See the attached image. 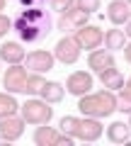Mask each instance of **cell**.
<instances>
[{"label": "cell", "mask_w": 131, "mask_h": 146, "mask_svg": "<svg viewBox=\"0 0 131 146\" xmlns=\"http://www.w3.org/2000/svg\"><path fill=\"white\" fill-rule=\"evenodd\" d=\"M34 144L37 146H58V139H61V129L56 127H49V124H37L34 129Z\"/></svg>", "instance_id": "cell-13"}, {"label": "cell", "mask_w": 131, "mask_h": 146, "mask_svg": "<svg viewBox=\"0 0 131 146\" xmlns=\"http://www.w3.org/2000/svg\"><path fill=\"white\" fill-rule=\"evenodd\" d=\"M78 110L88 117H100V119H105V117H109V115L117 112V95L109 88L97 90V93H88L83 98H78Z\"/></svg>", "instance_id": "cell-2"}, {"label": "cell", "mask_w": 131, "mask_h": 146, "mask_svg": "<svg viewBox=\"0 0 131 146\" xmlns=\"http://www.w3.org/2000/svg\"><path fill=\"white\" fill-rule=\"evenodd\" d=\"M75 5L80 7V10H85V12H97L100 10V5H102V0H75Z\"/></svg>", "instance_id": "cell-26"}, {"label": "cell", "mask_w": 131, "mask_h": 146, "mask_svg": "<svg viewBox=\"0 0 131 146\" xmlns=\"http://www.w3.org/2000/svg\"><path fill=\"white\" fill-rule=\"evenodd\" d=\"M129 36H126L124 29H107L105 32V46L109 49V51H124V46L129 42H126Z\"/></svg>", "instance_id": "cell-18"}, {"label": "cell", "mask_w": 131, "mask_h": 146, "mask_svg": "<svg viewBox=\"0 0 131 146\" xmlns=\"http://www.w3.org/2000/svg\"><path fill=\"white\" fill-rule=\"evenodd\" d=\"M117 110L124 112V115H131V93H126L124 88H121L119 95H117Z\"/></svg>", "instance_id": "cell-22"}, {"label": "cell", "mask_w": 131, "mask_h": 146, "mask_svg": "<svg viewBox=\"0 0 131 146\" xmlns=\"http://www.w3.org/2000/svg\"><path fill=\"white\" fill-rule=\"evenodd\" d=\"M49 3H51V10H56L58 15H63L70 7H75V0H49Z\"/></svg>", "instance_id": "cell-25"}, {"label": "cell", "mask_w": 131, "mask_h": 146, "mask_svg": "<svg viewBox=\"0 0 131 146\" xmlns=\"http://www.w3.org/2000/svg\"><path fill=\"white\" fill-rule=\"evenodd\" d=\"M126 83H131V76H129V80H126Z\"/></svg>", "instance_id": "cell-34"}, {"label": "cell", "mask_w": 131, "mask_h": 146, "mask_svg": "<svg viewBox=\"0 0 131 146\" xmlns=\"http://www.w3.org/2000/svg\"><path fill=\"white\" fill-rule=\"evenodd\" d=\"M27 78H29V68L22 66V63H12L5 71V76H3V88H5L7 93H15V95L24 93Z\"/></svg>", "instance_id": "cell-5"}, {"label": "cell", "mask_w": 131, "mask_h": 146, "mask_svg": "<svg viewBox=\"0 0 131 146\" xmlns=\"http://www.w3.org/2000/svg\"><path fill=\"white\" fill-rule=\"evenodd\" d=\"M75 39H78V44L83 49H90L92 51V49H100V44L105 42V32L97 25H83L75 32Z\"/></svg>", "instance_id": "cell-8"}, {"label": "cell", "mask_w": 131, "mask_h": 146, "mask_svg": "<svg viewBox=\"0 0 131 146\" xmlns=\"http://www.w3.org/2000/svg\"><path fill=\"white\" fill-rule=\"evenodd\" d=\"M56 27H58V29L63 32V34H75V32H78V25H75V22L70 20V17L66 15V12H63V15L58 17V22H56Z\"/></svg>", "instance_id": "cell-23"}, {"label": "cell", "mask_w": 131, "mask_h": 146, "mask_svg": "<svg viewBox=\"0 0 131 146\" xmlns=\"http://www.w3.org/2000/svg\"><path fill=\"white\" fill-rule=\"evenodd\" d=\"M124 27H126V29H124V32H126V36H129V39H131V20H129V22H126V25H124Z\"/></svg>", "instance_id": "cell-30"}, {"label": "cell", "mask_w": 131, "mask_h": 146, "mask_svg": "<svg viewBox=\"0 0 131 146\" xmlns=\"http://www.w3.org/2000/svg\"><path fill=\"white\" fill-rule=\"evenodd\" d=\"M97 76H100V80H102V85H105V88H109V90H121L124 88V76H121V71L119 68H107V71H102V73H97Z\"/></svg>", "instance_id": "cell-16"}, {"label": "cell", "mask_w": 131, "mask_h": 146, "mask_svg": "<svg viewBox=\"0 0 131 146\" xmlns=\"http://www.w3.org/2000/svg\"><path fill=\"white\" fill-rule=\"evenodd\" d=\"M22 7H32V5H39V0H17Z\"/></svg>", "instance_id": "cell-28"}, {"label": "cell", "mask_w": 131, "mask_h": 146, "mask_svg": "<svg viewBox=\"0 0 131 146\" xmlns=\"http://www.w3.org/2000/svg\"><path fill=\"white\" fill-rule=\"evenodd\" d=\"M44 85H46L44 73H32V71H29V78H27V88H24V93H27V95H41Z\"/></svg>", "instance_id": "cell-20"}, {"label": "cell", "mask_w": 131, "mask_h": 146, "mask_svg": "<svg viewBox=\"0 0 131 146\" xmlns=\"http://www.w3.org/2000/svg\"><path fill=\"white\" fill-rule=\"evenodd\" d=\"M41 3H46V0H39V5H41Z\"/></svg>", "instance_id": "cell-33"}, {"label": "cell", "mask_w": 131, "mask_h": 146, "mask_svg": "<svg viewBox=\"0 0 131 146\" xmlns=\"http://www.w3.org/2000/svg\"><path fill=\"white\" fill-rule=\"evenodd\" d=\"M124 58H126V63H131V42L124 46Z\"/></svg>", "instance_id": "cell-29"}, {"label": "cell", "mask_w": 131, "mask_h": 146, "mask_svg": "<svg viewBox=\"0 0 131 146\" xmlns=\"http://www.w3.org/2000/svg\"><path fill=\"white\" fill-rule=\"evenodd\" d=\"M66 93H68L66 85H61L58 80H46V85H44V90H41L39 98H44L46 102L56 105V102H61V100H63V95H66Z\"/></svg>", "instance_id": "cell-17"}, {"label": "cell", "mask_w": 131, "mask_h": 146, "mask_svg": "<svg viewBox=\"0 0 131 146\" xmlns=\"http://www.w3.org/2000/svg\"><path fill=\"white\" fill-rule=\"evenodd\" d=\"M5 5H7V0H0V12L5 10Z\"/></svg>", "instance_id": "cell-31"}, {"label": "cell", "mask_w": 131, "mask_h": 146, "mask_svg": "<svg viewBox=\"0 0 131 146\" xmlns=\"http://www.w3.org/2000/svg\"><path fill=\"white\" fill-rule=\"evenodd\" d=\"M20 112V102L15 100V93H0V119H5V117H12Z\"/></svg>", "instance_id": "cell-19"}, {"label": "cell", "mask_w": 131, "mask_h": 146, "mask_svg": "<svg viewBox=\"0 0 131 146\" xmlns=\"http://www.w3.org/2000/svg\"><path fill=\"white\" fill-rule=\"evenodd\" d=\"M53 63H56V56H53V51H46V49H37L24 56V66L32 73H49Z\"/></svg>", "instance_id": "cell-6"}, {"label": "cell", "mask_w": 131, "mask_h": 146, "mask_svg": "<svg viewBox=\"0 0 131 146\" xmlns=\"http://www.w3.org/2000/svg\"><path fill=\"white\" fill-rule=\"evenodd\" d=\"M51 29H53L51 12L41 5L22 7L12 20V32L20 36L22 44H39L51 34Z\"/></svg>", "instance_id": "cell-1"}, {"label": "cell", "mask_w": 131, "mask_h": 146, "mask_svg": "<svg viewBox=\"0 0 131 146\" xmlns=\"http://www.w3.org/2000/svg\"><path fill=\"white\" fill-rule=\"evenodd\" d=\"M0 63H3V58H0Z\"/></svg>", "instance_id": "cell-36"}, {"label": "cell", "mask_w": 131, "mask_h": 146, "mask_svg": "<svg viewBox=\"0 0 131 146\" xmlns=\"http://www.w3.org/2000/svg\"><path fill=\"white\" fill-rule=\"evenodd\" d=\"M88 66L92 68L95 73H102L107 71V68H114L117 61H114V51H109V49H92L88 56Z\"/></svg>", "instance_id": "cell-10"}, {"label": "cell", "mask_w": 131, "mask_h": 146, "mask_svg": "<svg viewBox=\"0 0 131 146\" xmlns=\"http://www.w3.org/2000/svg\"><path fill=\"white\" fill-rule=\"evenodd\" d=\"M102 136V122L100 117H80L78 119V131H75V139L80 141H97Z\"/></svg>", "instance_id": "cell-9"}, {"label": "cell", "mask_w": 131, "mask_h": 146, "mask_svg": "<svg viewBox=\"0 0 131 146\" xmlns=\"http://www.w3.org/2000/svg\"><path fill=\"white\" fill-rule=\"evenodd\" d=\"M10 29H12V20H10L7 15H3V12H0V39H3Z\"/></svg>", "instance_id": "cell-27"}, {"label": "cell", "mask_w": 131, "mask_h": 146, "mask_svg": "<svg viewBox=\"0 0 131 146\" xmlns=\"http://www.w3.org/2000/svg\"><path fill=\"white\" fill-rule=\"evenodd\" d=\"M20 115L27 124H49L53 119V107L44 98H32L24 105H20Z\"/></svg>", "instance_id": "cell-3"}, {"label": "cell", "mask_w": 131, "mask_h": 146, "mask_svg": "<svg viewBox=\"0 0 131 146\" xmlns=\"http://www.w3.org/2000/svg\"><path fill=\"white\" fill-rule=\"evenodd\" d=\"M3 144H10V141H7V139H5V136L0 134V146H3Z\"/></svg>", "instance_id": "cell-32"}, {"label": "cell", "mask_w": 131, "mask_h": 146, "mask_svg": "<svg viewBox=\"0 0 131 146\" xmlns=\"http://www.w3.org/2000/svg\"><path fill=\"white\" fill-rule=\"evenodd\" d=\"M24 46H22V42H3L0 44V58H3V63H22L24 61Z\"/></svg>", "instance_id": "cell-14"}, {"label": "cell", "mask_w": 131, "mask_h": 146, "mask_svg": "<svg viewBox=\"0 0 131 146\" xmlns=\"http://www.w3.org/2000/svg\"><path fill=\"white\" fill-rule=\"evenodd\" d=\"M107 139L112 144H129L131 141V124L129 122H112L107 127Z\"/></svg>", "instance_id": "cell-15"}, {"label": "cell", "mask_w": 131, "mask_h": 146, "mask_svg": "<svg viewBox=\"0 0 131 146\" xmlns=\"http://www.w3.org/2000/svg\"><path fill=\"white\" fill-rule=\"evenodd\" d=\"M78 119H80V117H73V115H66V117H61V122H58V129H61L63 134H70V136H75V131H78Z\"/></svg>", "instance_id": "cell-21"}, {"label": "cell", "mask_w": 131, "mask_h": 146, "mask_svg": "<svg viewBox=\"0 0 131 146\" xmlns=\"http://www.w3.org/2000/svg\"><path fill=\"white\" fill-rule=\"evenodd\" d=\"M80 44L78 39H75V34H63L61 39L56 42V46H53V56H56V61H61L63 66H73L75 61L80 58Z\"/></svg>", "instance_id": "cell-4"}, {"label": "cell", "mask_w": 131, "mask_h": 146, "mask_svg": "<svg viewBox=\"0 0 131 146\" xmlns=\"http://www.w3.org/2000/svg\"><path fill=\"white\" fill-rule=\"evenodd\" d=\"M129 124H131V115H129Z\"/></svg>", "instance_id": "cell-35"}, {"label": "cell", "mask_w": 131, "mask_h": 146, "mask_svg": "<svg viewBox=\"0 0 131 146\" xmlns=\"http://www.w3.org/2000/svg\"><path fill=\"white\" fill-rule=\"evenodd\" d=\"M24 127H27V122H24V117H17V115H12V117H5V119H0V134L5 136L7 141H17L22 134H24Z\"/></svg>", "instance_id": "cell-12"}, {"label": "cell", "mask_w": 131, "mask_h": 146, "mask_svg": "<svg viewBox=\"0 0 131 146\" xmlns=\"http://www.w3.org/2000/svg\"><path fill=\"white\" fill-rule=\"evenodd\" d=\"M92 83H95L92 73H88V71H73L68 78H66V90H68L70 95H75V98H83V95L92 93Z\"/></svg>", "instance_id": "cell-7"}, {"label": "cell", "mask_w": 131, "mask_h": 146, "mask_svg": "<svg viewBox=\"0 0 131 146\" xmlns=\"http://www.w3.org/2000/svg\"><path fill=\"white\" fill-rule=\"evenodd\" d=\"M66 15H68L70 20H73L75 25H78V27H83V25H88V20H90V12H85V10H80L78 5H75V7H70V10L66 12Z\"/></svg>", "instance_id": "cell-24"}, {"label": "cell", "mask_w": 131, "mask_h": 146, "mask_svg": "<svg viewBox=\"0 0 131 146\" xmlns=\"http://www.w3.org/2000/svg\"><path fill=\"white\" fill-rule=\"evenodd\" d=\"M107 20L112 25H126L131 20V0H112L107 5Z\"/></svg>", "instance_id": "cell-11"}]
</instances>
